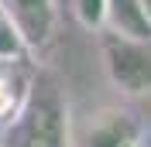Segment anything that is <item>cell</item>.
<instances>
[{
	"instance_id": "cell-2",
	"label": "cell",
	"mask_w": 151,
	"mask_h": 147,
	"mask_svg": "<svg viewBox=\"0 0 151 147\" xmlns=\"http://www.w3.org/2000/svg\"><path fill=\"white\" fill-rule=\"evenodd\" d=\"M100 51H103V69L110 82L127 96H144L151 92V41L144 38H127L100 31Z\"/></svg>"
},
{
	"instance_id": "cell-4",
	"label": "cell",
	"mask_w": 151,
	"mask_h": 147,
	"mask_svg": "<svg viewBox=\"0 0 151 147\" xmlns=\"http://www.w3.org/2000/svg\"><path fill=\"white\" fill-rule=\"evenodd\" d=\"M134 140H137L134 123L124 113H113V110L93 113L89 116V127L83 133V147H127Z\"/></svg>"
},
{
	"instance_id": "cell-7",
	"label": "cell",
	"mask_w": 151,
	"mask_h": 147,
	"mask_svg": "<svg viewBox=\"0 0 151 147\" xmlns=\"http://www.w3.org/2000/svg\"><path fill=\"white\" fill-rule=\"evenodd\" d=\"M76 21L89 31H103L106 24V0H72Z\"/></svg>"
},
{
	"instance_id": "cell-5",
	"label": "cell",
	"mask_w": 151,
	"mask_h": 147,
	"mask_svg": "<svg viewBox=\"0 0 151 147\" xmlns=\"http://www.w3.org/2000/svg\"><path fill=\"white\" fill-rule=\"evenodd\" d=\"M106 31L151 41V14L144 0H106Z\"/></svg>"
},
{
	"instance_id": "cell-6",
	"label": "cell",
	"mask_w": 151,
	"mask_h": 147,
	"mask_svg": "<svg viewBox=\"0 0 151 147\" xmlns=\"http://www.w3.org/2000/svg\"><path fill=\"white\" fill-rule=\"evenodd\" d=\"M24 51H28V41L21 34V28L14 24V17L7 10L0 7V62H17Z\"/></svg>"
},
{
	"instance_id": "cell-3",
	"label": "cell",
	"mask_w": 151,
	"mask_h": 147,
	"mask_svg": "<svg viewBox=\"0 0 151 147\" xmlns=\"http://www.w3.org/2000/svg\"><path fill=\"white\" fill-rule=\"evenodd\" d=\"M0 7L14 17L28 48L45 45L55 31V0H0Z\"/></svg>"
},
{
	"instance_id": "cell-1",
	"label": "cell",
	"mask_w": 151,
	"mask_h": 147,
	"mask_svg": "<svg viewBox=\"0 0 151 147\" xmlns=\"http://www.w3.org/2000/svg\"><path fill=\"white\" fill-rule=\"evenodd\" d=\"M4 147H72L65 96L48 72H38L24 86L21 106L10 116Z\"/></svg>"
}]
</instances>
